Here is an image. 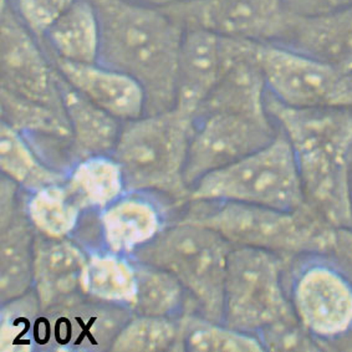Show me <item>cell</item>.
I'll use <instances>...</instances> for the list:
<instances>
[{
    "label": "cell",
    "mask_w": 352,
    "mask_h": 352,
    "mask_svg": "<svg viewBox=\"0 0 352 352\" xmlns=\"http://www.w3.org/2000/svg\"><path fill=\"white\" fill-rule=\"evenodd\" d=\"M267 111L293 148L307 203L333 227L352 224V107H290L267 91Z\"/></svg>",
    "instance_id": "obj_1"
},
{
    "label": "cell",
    "mask_w": 352,
    "mask_h": 352,
    "mask_svg": "<svg viewBox=\"0 0 352 352\" xmlns=\"http://www.w3.org/2000/svg\"><path fill=\"white\" fill-rule=\"evenodd\" d=\"M101 29L100 64L135 78L146 113L175 109L177 69L184 29L164 9L132 0H89Z\"/></svg>",
    "instance_id": "obj_2"
},
{
    "label": "cell",
    "mask_w": 352,
    "mask_h": 352,
    "mask_svg": "<svg viewBox=\"0 0 352 352\" xmlns=\"http://www.w3.org/2000/svg\"><path fill=\"white\" fill-rule=\"evenodd\" d=\"M181 221L212 229L233 247L261 249L289 261L327 255L336 228L309 204L280 210L229 201H190Z\"/></svg>",
    "instance_id": "obj_3"
},
{
    "label": "cell",
    "mask_w": 352,
    "mask_h": 352,
    "mask_svg": "<svg viewBox=\"0 0 352 352\" xmlns=\"http://www.w3.org/2000/svg\"><path fill=\"white\" fill-rule=\"evenodd\" d=\"M193 127L195 118L177 109L124 122L112 156L122 168L127 192L188 203L184 168Z\"/></svg>",
    "instance_id": "obj_4"
},
{
    "label": "cell",
    "mask_w": 352,
    "mask_h": 352,
    "mask_svg": "<svg viewBox=\"0 0 352 352\" xmlns=\"http://www.w3.org/2000/svg\"><path fill=\"white\" fill-rule=\"evenodd\" d=\"M233 248L214 230L179 219L132 258L172 273L182 283L197 313L223 322L224 287Z\"/></svg>",
    "instance_id": "obj_5"
},
{
    "label": "cell",
    "mask_w": 352,
    "mask_h": 352,
    "mask_svg": "<svg viewBox=\"0 0 352 352\" xmlns=\"http://www.w3.org/2000/svg\"><path fill=\"white\" fill-rule=\"evenodd\" d=\"M190 201H229L280 210L307 204L293 148L280 130L261 150L202 177L189 189Z\"/></svg>",
    "instance_id": "obj_6"
},
{
    "label": "cell",
    "mask_w": 352,
    "mask_h": 352,
    "mask_svg": "<svg viewBox=\"0 0 352 352\" xmlns=\"http://www.w3.org/2000/svg\"><path fill=\"white\" fill-rule=\"evenodd\" d=\"M289 264L279 255L261 249H232L223 324L258 338L267 329L296 322L287 289Z\"/></svg>",
    "instance_id": "obj_7"
},
{
    "label": "cell",
    "mask_w": 352,
    "mask_h": 352,
    "mask_svg": "<svg viewBox=\"0 0 352 352\" xmlns=\"http://www.w3.org/2000/svg\"><path fill=\"white\" fill-rule=\"evenodd\" d=\"M287 289L295 318L322 349L352 336V284L327 255L290 261Z\"/></svg>",
    "instance_id": "obj_8"
},
{
    "label": "cell",
    "mask_w": 352,
    "mask_h": 352,
    "mask_svg": "<svg viewBox=\"0 0 352 352\" xmlns=\"http://www.w3.org/2000/svg\"><path fill=\"white\" fill-rule=\"evenodd\" d=\"M267 90L290 107H352V74L278 43H255Z\"/></svg>",
    "instance_id": "obj_9"
},
{
    "label": "cell",
    "mask_w": 352,
    "mask_h": 352,
    "mask_svg": "<svg viewBox=\"0 0 352 352\" xmlns=\"http://www.w3.org/2000/svg\"><path fill=\"white\" fill-rule=\"evenodd\" d=\"M278 132L270 116L255 118L234 112H209L198 116L184 168L188 188L208 173L261 150Z\"/></svg>",
    "instance_id": "obj_10"
},
{
    "label": "cell",
    "mask_w": 352,
    "mask_h": 352,
    "mask_svg": "<svg viewBox=\"0 0 352 352\" xmlns=\"http://www.w3.org/2000/svg\"><path fill=\"white\" fill-rule=\"evenodd\" d=\"M164 10L184 30L255 43H279L289 18L285 0H183Z\"/></svg>",
    "instance_id": "obj_11"
},
{
    "label": "cell",
    "mask_w": 352,
    "mask_h": 352,
    "mask_svg": "<svg viewBox=\"0 0 352 352\" xmlns=\"http://www.w3.org/2000/svg\"><path fill=\"white\" fill-rule=\"evenodd\" d=\"M133 316L131 309L78 295L41 314L36 349L56 351L110 350Z\"/></svg>",
    "instance_id": "obj_12"
},
{
    "label": "cell",
    "mask_w": 352,
    "mask_h": 352,
    "mask_svg": "<svg viewBox=\"0 0 352 352\" xmlns=\"http://www.w3.org/2000/svg\"><path fill=\"white\" fill-rule=\"evenodd\" d=\"M1 89L38 104L64 110L59 75L15 10L1 8Z\"/></svg>",
    "instance_id": "obj_13"
},
{
    "label": "cell",
    "mask_w": 352,
    "mask_h": 352,
    "mask_svg": "<svg viewBox=\"0 0 352 352\" xmlns=\"http://www.w3.org/2000/svg\"><path fill=\"white\" fill-rule=\"evenodd\" d=\"M98 217L101 248L131 258L170 226L162 202L146 192H127Z\"/></svg>",
    "instance_id": "obj_14"
},
{
    "label": "cell",
    "mask_w": 352,
    "mask_h": 352,
    "mask_svg": "<svg viewBox=\"0 0 352 352\" xmlns=\"http://www.w3.org/2000/svg\"><path fill=\"white\" fill-rule=\"evenodd\" d=\"M86 265L87 252L78 241L36 233L33 290L43 311L84 294Z\"/></svg>",
    "instance_id": "obj_15"
},
{
    "label": "cell",
    "mask_w": 352,
    "mask_h": 352,
    "mask_svg": "<svg viewBox=\"0 0 352 352\" xmlns=\"http://www.w3.org/2000/svg\"><path fill=\"white\" fill-rule=\"evenodd\" d=\"M60 76L100 109L122 122L146 113V95L135 78L100 63L78 64L54 56Z\"/></svg>",
    "instance_id": "obj_16"
},
{
    "label": "cell",
    "mask_w": 352,
    "mask_h": 352,
    "mask_svg": "<svg viewBox=\"0 0 352 352\" xmlns=\"http://www.w3.org/2000/svg\"><path fill=\"white\" fill-rule=\"evenodd\" d=\"M223 38L201 29L184 30L177 69L178 111L196 120L226 69Z\"/></svg>",
    "instance_id": "obj_17"
},
{
    "label": "cell",
    "mask_w": 352,
    "mask_h": 352,
    "mask_svg": "<svg viewBox=\"0 0 352 352\" xmlns=\"http://www.w3.org/2000/svg\"><path fill=\"white\" fill-rule=\"evenodd\" d=\"M278 44L352 74V7L316 15L289 13L285 32Z\"/></svg>",
    "instance_id": "obj_18"
},
{
    "label": "cell",
    "mask_w": 352,
    "mask_h": 352,
    "mask_svg": "<svg viewBox=\"0 0 352 352\" xmlns=\"http://www.w3.org/2000/svg\"><path fill=\"white\" fill-rule=\"evenodd\" d=\"M59 87L72 129V155L75 164L86 157L112 155L124 122L92 104L60 75Z\"/></svg>",
    "instance_id": "obj_19"
},
{
    "label": "cell",
    "mask_w": 352,
    "mask_h": 352,
    "mask_svg": "<svg viewBox=\"0 0 352 352\" xmlns=\"http://www.w3.org/2000/svg\"><path fill=\"white\" fill-rule=\"evenodd\" d=\"M0 232V301L3 304L33 289L36 232L26 215L24 202Z\"/></svg>",
    "instance_id": "obj_20"
},
{
    "label": "cell",
    "mask_w": 352,
    "mask_h": 352,
    "mask_svg": "<svg viewBox=\"0 0 352 352\" xmlns=\"http://www.w3.org/2000/svg\"><path fill=\"white\" fill-rule=\"evenodd\" d=\"M65 184L84 212H101L127 193L124 172L112 155L78 160Z\"/></svg>",
    "instance_id": "obj_21"
},
{
    "label": "cell",
    "mask_w": 352,
    "mask_h": 352,
    "mask_svg": "<svg viewBox=\"0 0 352 352\" xmlns=\"http://www.w3.org/2000/svg\"><path fill=\"white\" fill-rule=\"evenodd\" d=\"M84 294L95 300L132 310L138 298L135 261L106 249L89 250Z\"/></svg>",
    "instance_id": "obj_22"
},
{
    "label": "cell",
    "mask_w": 352,
    "mask_h": 352,
    "mask_svg": "<svg viewBox=\"0 0 352 352\" xmlns=\"http://www.w3.org/2000/svg\"><path fill=\"white\" fill-rule=\"evenodd\" d=\"M45 38L58 59L78 64L98 63L101 29L95 8L89 0H75Z\"/></svg>",
    "instance_id": "obj_23"
},
{
    "label": "cell",
    "mask_w": 352,
    "mask_h": 352,
    "mask_svg": "<svg viewBox=\"0 0 352 352\" xmlns=\"http://www.w3.org/2000/svg\"><path fill=\"white\" fill-rule=\"evenodd\" d=\"M0 167L26 193L64 183L67 173L46 164L20 132L1 121Z\"/></svg>",
    "instance_id": "obj_24"
},
{
    "label": "cell",
    "mask_w": 352,
    "mask_h": 352,
    "mask_svg": "<svg viewBox=\"0 0 352 352\" xmlns=\"http://www.w3.org/2000/svg\"><path fill=\"white\" fill-rule=\"evenodd\" d=\"M135 265L138 298L132 309L133 315L179 319L189 310L196 311L188 293L175 275L142 261H135Z\"/></svg>",
    "instance_id": "obj_25"
},
{
    "label": "cell",
    "mask_w": 352,
    "mask_h": 352,
    "mask_svg": "<svg viewBox=\"0 0 352 352\" xmlns=\"http://www.w3.org/2000/svg\"><path fill=\"white\" fill-rule=\"evenodd\" d=\"M25 212L36 233L52 238H72L84 215L65 182L26 193Z\"/></svg>",
    "instance_id": "obj_26"
},
{
    "label": "cell",
    "mask_w": 352,
    "mask_h": 352,
    "mask_svg": "<svg viewBox=\"0 0 352 352\" xmlns=\"http://www.w3.org/2000/svg\"><path fill=\"white\" fill-rule=\"evenodd\" d=\"M1 121L20 132L24 138L72 144V129L65 110H58L20 98L6 89L0 90Z\"/></svg>",
    "instance_id": "obj_27"
},
{
    "label": "cell",
    "mask_w": 352,
    "mask_h": 352,
    "mask_svg": "<svg viewBox=\"0 0 352 352\" xmlns=\"http://www.w3.org/2000/svg\"><path fill=\"white\" fill-rule=\"evenodd\" d=\"M179 350L197 352L265 351L261 340L189 310L179 318Z\"/></svg>",
    "instance_id": "obj_28"
},
{
    "label": "cell",
    "mask_w": 352,
    "mask_h": 352,
    "mask_svg": "<svg viewBox=\"0 0 352 352\" xmlns=\"http://www.w3.org/2000/svg\"><path fill=\"white\" fill-rule=\"evenodd\" d=\"M179 333V319L133 315L113 340L110 351H178Z\"/></svg>",
    "instance_id": "obj_29"
},
{
    "label": "cell",
    "mask_w": 352,
    "mask_h": 352,
    "mask_svg": "<svg viewBox=\"0 0 352 352\" xmlns=\"http://www.w3.org/2000/svg\"><path fill=\"white\" fill-rule=\"evenodd\" d=\"M43 314L33 289L29 293L1 304L0 309V350H36V335Z\"/></svg>",
    "instance_id": "obj_30"
},
{
    "label": "cell",
    "mask_w": 352,
    "mask_h": 352,
    "mask_svg": "<svg viewBox=\"0 0 352 352\" xmlns=\"http://www.w3.org/2000/svg\"><path fill=\"white\" fill-rule=\"evenodd\" d=\"M74 3L75 0H14V10L34 35L45 36Z\"/></svg>",
    "instance_id": "obj_31"
},
{
    "label": "cell",
    "mask_w": 352,
    "mask_h": 352,
    "mask_svg": "<svg viewBox=\"0 0 352 352\" xmlns=\"http://www.w3.org/2000/svg\"><path fill=\"white\" fill-rule=\"evenodd\" d=\"M327 256L345 273L352 284V224L333 229Z\"/></svg>",
    "instance_id": "obj_32"
},
{
    "label": "cell",
    "mask_w": 352,
    "mask_h": 352,
    "mask_svg": "<svg viewBox=\"0 0 352 352\" xmlns=\"http://www.w3.org/2000/svg\"><path fill=\"white\" fill-rule=\"evenodd\" d=\"M25 192L7 176H1L0 181V228L6 226L18 213L24 202Z\"/></svg>",
    "instance_id": "obj_33"
},
{
    "label": "cell",
    "mask_w": 352,
    "mask_h": 352,
    "mask_svg": "<svg viewBox=\"0 0 352 352\" xmlns=\"http://www.w3.org/2000/svg\"><path fill=\"white\" fill-rule=\"evenodd\" d=\"M285 7L296 15H316L352 7V0H285Z\"/></svg>",
    "instance_id": "obj_34"
},
{
    "label": "cell",
    "mask_w": 352,
    "mask_h": 352,
    "mask_svg": "<svg viewBox=\"0 0 352 352\" xmlns=\"http://www.w3.org/2000/svg\"><path fill=\"white\" fill-rule=\"evenodd\" d=\"M138 4H144V6H148V7L160 8L164 9L166 7H170L175 3L178 1H183V0H132Z\"/></svg>",
    "instance_id": "obj_35"
},
{
    "label": "cell",
    "mask_w": 352,
    "mask_h": 352,
    "mask_svg": "<svg viewBox=\"0 0 352 352\" xmlns=\"http://www.w3.org/2000/svg\"><path fill=\"white\" fill-rule=\"evenodd\" d=\"M9 0H1V8L7 7Z\"/></svg>",
    "instance_id": "obj_36"
},
{
    "label": "cell",
    "mask_w": 352,
    "mask_h": 352,
    "mask_svg": "<svg viewBox=\"0 0 352 352\" xmlns=\"http://www.w3.org/2000/svg\"><path fill=\"white\" fill-rule=\"evenodd\" d=\"M351 189H352V164H351Z\"/></svg>",
    "instance_id": "obj_37"
}]
</instances>
